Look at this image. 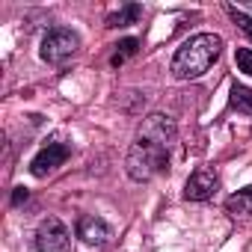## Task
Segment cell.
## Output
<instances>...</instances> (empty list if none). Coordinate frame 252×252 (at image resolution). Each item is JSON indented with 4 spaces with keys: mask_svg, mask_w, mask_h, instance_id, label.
I'll list each match as a JSON object with an SVG mask.
<instances>
[{
    "mask_svg": "<svg viewBox=\"0 0 252 252\" xmlns=\"http://www.w3.org/2000/svg\"><path fill=\"white\" fill-rule=\"evenodd\" d=\"M175 143V122L163 113H152L143 128L137 143L128 152L125 169L134 181H152L169 169V146Z\"/></svg>",
    "mask_w": 252,
    "mask_h": 252,
    "instance_id": "obj_1",
    "label": "cell"
},
{
    "mask_svg": "<svg viewBox=\"0 0 252 252\" xmlns=\"http://www.w3.org/2000/svg\"><path fill=\"white\" fill-rule=\"evenodd\" d=\"M222 54V39L217 33H199L193 39H187L175 57H172V74L178 80H193L202 77Z\"/></svg>",
    "mask_w": 252,
    "mask_h": 252,
    "instance_id": "obj_2",
    "label": "cell"
},
{
    "mask_svg": "<svg viewBox=\"0 0 252 252\" xmlns=\"http://www.w3.org/2000/svg\"><path fill=\"white\" fill-rule=\"evenodd\" d=\"M77 48H80V39H77L74 30H68V27H51V30L42 36V48H39V54H42L45 63L60 65V63H65Z\"/></svg>",
    "mask_w": 252,
    "mask_h": 252,
    "instance_id": "obj_3",
    "label": "cell"
},
{
    "mask_svg": "<svg viewBox=\"0 0 252 252\" xmlns=\"http://www.w3.org/2000/svg\"><path fill=\"white\" fill-rule=\"evenodd\" d=\"M36 249L39 252H68L71 249V231L63 225V220L48 217L36 228Z\"/></svg>",
    "mask_w": 252,
    "mask_h": 252,
    "instance_id": "obj_4",
    "label": "cell"
},
{
    "mask_svg": "<svg viewBox=\"0 0 252 252\" xmlns=\"http://www.w3.org/2000/svg\"><path fill=\"white\" fill-rule=\"evenodd\" d=\"M68 155H71V149H68L65 143H48V146L30 160V172H33L36 178H45V175H51L54 169H60V166L68 160Z\"/></svg>",
    "mask_w": 252,
    "mask_h": 252,
    "instance_id": "obj_5",
    "label": "cell"
},
{
    "mask_svg": "<svg viewBox=\"0 0 252 252\" xmlns=\"http://www.w3.org/2000/svg\"><path fill=\"white\" fill-rule=\"evenodd\" d=\"M217 187H220L217 172H214L211 166H199V169L187 178V184H184V199H190V202H205V199H211V196L217 193Z\"/></svg>",
    "mask_w": 252,
    "mask_h": 252,
    "instance_id": "obj_6",
    "label": "cell"
},
{
    "mask_svg": "<svg viewBox=\"0 0 252 252\" xmlns=\"http://www.w3.org/2000/svg\"><path fill=\"white\" fill-rule=\"evenodd\" d=\"M77 237L83 240V243H89V246H107L110 243V237H113V228L101 220V217H80L77 220Z\"/></svg>",
    "mask_w": 252,
    "mask_h": 252,
    "instance_id": "obj_7",
    "label": "cell"
},
{
    "mask_svg": "<svg viewBox=\"0 0 252 252\" xmlns=\"http://www.w3.org/2000/svg\"><path fill=\"white\" fill-rule=\"evenodd\" d=\"M225 211L234 220H249L252 217V184L243 187V190H237V193H231L225 199Z\"/></svg>",
    "mask_w": 252,
    "mask_h": 252,
    "instance_id": "obj_8",
    "label": "cell"
},
{
    "mask_svg": "<svg viewBox=\"0 0 252 252\" xmlns=\"http://www.w3.org/2000/svg\"><path fill=\"white\" fill-rule=\"evenodd\" d=\"M140 6L137 3H128V6H125V9H119L116 15H110L107 18V27H128V24H134L137 18H140Z\"/></svg>",
    "mask_w": 252,
    "mask_h": 252,
    "instance_id": "obj_9",
    "label": "cell"
},
{
    "mask_svg": "<svg viewBox=\"0 0 252 252\" xmlns=\"http://www.w3.org/2000/svg\"><path fill=\"white\" fill-rule=\"evenodd\" d=\"M231 107H237V110H243V113L252 116V89L234 83V86H231Z\"/></svg>",
    "mask_w": 252,
    "mask_h": 252,
    "instance_id": "obj_10",
    "label": "cell"
},
{
    "mask_svg": "<svg viewBox=\"0 0 252 252\" xmlns=\"http://www.w3.org/2000/svg\"><path fill=\"white\" fill-rule=\"evenodd\" d=\"M137 48H140V42L137 39H122L119 45H116V54H113V65H122L128 57H134L137 54Z\"/></svg>",
    "mask_w": 252,
    "mask_h": 252,
    "instance_id": "obj_11",
    "label": "cell"
},
{
    "mask_svg": "<svg viewBox=\"0 0 252 252\" xmlns=\"http://www.w3.org/2000/svg\"><path fill=\"white\" fill-rule=\"evenodd\" d=\"M234 63H237V71H243V74L252 77V51L249 48H237L234 51Z\"/></svg>",
    "mask_w": 252,
    "mask_h": 252,
    "instance_id": "obj_12",
    "label": "cell"
},
{
    "mask_svg": "<svg viewBox=\"0 0 252 252\" xmlns=\"http://www.w3.org/2000/svg\"><path fill=\"white\" fill-rule=\"evenodd\" d=\"M228 15H231V21L252 39V15H246V12H240V9H234V6H228Z\"/></svg>",
    "mask_w": 252,
    "mask_h": 252,
    "instance_id": "obj_13",
    "label": "cell"
},
{
    "mask_svg": "<svg viewBox=\"0 0 252 252\" xmlns=\"http://www.w3.org/2000/svg\"><path fill=\"white\" fill-rule=\"evenodd\" d=\"M27 187H15V193H12V205H21V202H27Z\"/></svg>",
    "mask_w": 252,
    "mask_h": 252,
    "instance_id": "obj_14",
    "label": "cell"
}]
</instances>
